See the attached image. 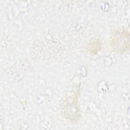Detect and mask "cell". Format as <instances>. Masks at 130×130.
<instances>
[{"instance_id": "6da1fadb", "label": "cell", "mask_w": 130, "mask_h": 130, "mask_svg": "<svg viewBox=\"0 0 130 130\" xmlns=\"http://www.w3.org/2000/svg\"><path fill=\"white\" fill-rule=\"evenodd\" d=\"M111 41L114 50L122 51L126 49L127 46H128V35L127 36L126 32H119L113 36Z\"/></svg>"}]
</instances>
